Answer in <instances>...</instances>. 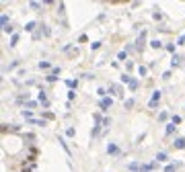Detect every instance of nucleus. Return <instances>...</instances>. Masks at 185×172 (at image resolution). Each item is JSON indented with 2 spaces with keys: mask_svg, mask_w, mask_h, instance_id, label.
Segmentation results:
<instances>
[{
  "mask_svg": "<svg viewBox=\"0 0 185 172\" xmlns=\"http://www.w3.org/2000/svg\"><path fill=\"white\" fill-rule=\"evenodd\" d=\"M165 172H175V166H167V168H165Z\"/></svg>",
  "mask_w": 185,
  "mask_h": 172,
  "instance_id": "13",
  "label": "nucleus"
},
{
  "mask_svg": "<svg viewBox=\"0 0 185 172\" xmlns=\"http://www.w3.org/2000/svg\"><path fill=\"white\" fill-rule=\"evenodd\" d=\"M39 68H43V70H45V68H50V61H41V63H39Z\"/></svg>",
  "mask_w": 185,
  "mask_h": 172,
  "instance_id": "10",
  "label": "nucleus"
},
{
  "mask_svg": "<svg viewBox=\"0 0 185 172\" xmlns=\"http://www.w3.org/2000/svg\"><path fill=\"white\" fill-rule=\"evenodd\" d=\"M111 104H113V100H111V98L107 96V98H103V100H101V109H105V111H107V109H109Z\"/></svg>",
  "mask_w": 185,
  "mask_h": 172,
  "instance_id": "1",
  "label": "nucleus"
},
{
  "mask_svg": "<svg viewBox=\"0 0 185 172\" xmlns=\"http://www.w3.org/2000/svg\"><path fill=\"white\" fill-rule=\"evenodd\" d=\"M107 152H109V154H117V145H113V143H111V145L107 147Z\"/></svg>",
  "mask_w": 185,
  "mask_h": 172,
  "instance_id": "4",
  "label": "nucleus"
},
{
  "mask_svg": "<svg viewBox=\"0 0 185 172\" xmlns=\"http://www.w3.org/2000/svg\"><path fill=\"white\" fill-rule=\"evenodd\" d=\"M66 84H68V86H70V88H72V86H74V88H76V80H68Z\"/></svg>",
  "mask_w": 185,
  "mask_h": 172,
  "instance_id": "11",
  "label": "nucleus"
},
{
  "mask_svg": "<svg viewBox=\"0 0 185 172\" xmlns=\"http://www.w3.org/2000/svg\"><path fill=\"white\" fill-rule=\"evenodd\" d=\"M156 160H158V162H165V160H167V154H158Z\"/></svg>",
  "mask_w": 185,
  "mask_h": 172,
  "instance_id": "9",
  "label": "nucleus"
},
{
  "mask_svg": "<svg viewBox=\"0 0 185 172\" xmlns=\"http://www.w3.org/2000/svg\"><path fill=\"white\" fill-rule=\"evenodd\" d=\"M0 20H2V31L8 27V18H6V14H2V18H0Z\"/></svg>",
  "mask_w": 185,
  "mask_h": 172,
  "instance_id": "3",
  "label": "nucleus"
},
{
  "mask_svg": "<svg viewBox=\"0 0 185 172\" xmlns=\"http://www.w3.org/2000/svg\"><path fill=\"white\" fill-rule=\"evenodd\" d=\"M150 45H152L154 49H158V47H163V43H160V41H152V43H150Z\"/></svg>",
  "mask_w": 185,
  "mask_h": 172,
  "instance_id": "8",
  "label": "nucleus"
},
{
  "mask_svg": "<svg viewBox=\"0 0 185 172\" xmlns=\"http://www.w3.org/2000/svg\"><path fill=\"white\" fill-rule=\"evenodd\" d=\"M136 88H138V80H132L130 82V90H136Z\"/></svg>",
  "mask_w": 185,
  "mask_h": 172,
  "instance_id": "6",
  "label": "nucleus"
},
{
  "mask_svg": "<svg viewBox=\"0 0 185 172\" xmlns=\"http://www.w3.org/2000/svg\"><path fill=\"white\" fill-rule=\"evenodd\" d=\"M179 43H185V35H183V37H181V39H179Z\"/></svg>",
  "mask_w": 185,
  "mask_h": 172,
  "instance_id": "14",
  "label": "nucleus"
},
{
  "mask_svg": "<svg viewBox=\"0 0 185 172\" xmlns=\"http://www.w3.org/2000/svg\"><path fill=\"white\" fill-rule=\"evenodd\" d=\"M33 27H35V23H27V27H25V29H27V31H33Z\"/></svg>",
  "mask_w": 185,
  "mask_h": 172,
  "instance_id": "12",
  "label": "nucleus"
},
{
  "mask_svg": "<svg viewBox=\"0 0 185 172\" xmlns=\"http://www.w3.org/2000/svg\"><path fill=\"white\" fill-rule=\"evenodd\" d=\"M130 170H140V164H138V162H132V164H130Z\"/></svg>",
  "mask_w": 185,
  "mask_h": 172,
  "instance_id": "7",
  "label": "nucleus"
},
{
  "mask_svg": "<svg viewBox=\"0 0 185 172\" xmlns=\"http://www.w3.org/2000/svg\"><path fill=\"white\" fill-rule=\"evenodd\" d=\"M158 98H160V90H154V94H152V98H150V106H154V104L158 102Z\"/></svg>",
  "mask_w": 185,
  "mask_h": 172,
  "instance_id": "2",
  "label": "nucleus"
},
{
  "mask_svg": "<svg viewBox=\"0 0 185 172\" xmlns=\"http://www.w3.org/2000/svg\"><path fill=\"white\" fill-rule=\"evenodd\" d=\"M175 147H179V149L185 147V139H177V141H175Z\"/></svg>",
  "mask_w": 185,
  "mask_h": 172,
  "instance_id": "5",
  "label": "nucleus"
}]
</instances>
